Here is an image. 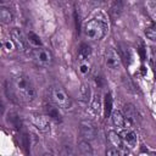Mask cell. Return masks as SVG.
<instances>
[{
    "label": "cell",
    "instance_id": "obj_1",
    "mask_svg": "<svg viewBox=\"0 0 156 156\" xmlns=\"http://www.w3.org/2000/svg\"><path fill=\"white\" fill-rule=\"evenodd\" d=\"M7 88L12 94V100H18L22 102H32L35 99V89L29 79L24 74L15 76L11 82L7 83Z\"/></svg>",
    "mask_w": 156,
    "mask_h": 156
},
{
    "label": "cell",
    "instance_id": "obj_2",
    "mask_svg": "<svg viewBox=\"0 0 156 156\" xmlns=\"http://www.w3.org/2000/svg\"><path fill=\"white\" fill-rule=\"evenodd\" d=\"M107 33V24L100 18H93L87 22L84 27V34L90 40H100Z\"/></svg>",
    "mask_w": 156,
    "mask_h": 156
},
{
    "label": "cell",
    "instance_id": "obj_3",
    "mask_svg": "<svg viewBox=\"0 0 156 156\" xmlns=\"http://www.w3.org/2000/svg\"><path fill=\"white\" fill-rule=\"evenodd\" d=\"M51 100L55 105H57L60 108H63V110L71 108L72 106V100L69 95L60 85H55L51 88Z\"/></svg>",
    "mask_w": 156,
    "mask_h": 156
},
{
    "label": "cell",
    "instance_id": "obj_4",
    "mask_svg": "<svg viewBox=\"0 0 156 156\" xmlns=\"http://www.w3.org/2000/svg\"><path fill=\"white\" fill-rule=\"evenodd\" d=\"M32 57L35 61V63L38 66L41 67H49L52 63V54L50 50L40 46V48H35L32 52Z\"/></svg>",
    "mask_w": 156,
    "mask_h": 156
},
{
    "label": "cell",
    "instance_id": "obj_5",
    "mask_svg": "<svg viewBox=\"0 0 156 156\" xmlns=\"http://www.w3.org/2000/svg\"><path fill=\"white\" fill-rule=\"evenodd\" d=\"M121 56L119 54H117L113 49H108L106 51V55H105V63L107 66V68L110 69H118L119 66H121Z\"/></svg>",
    "mask_w": 156,
    "mask_h": 156
},
{
    "label": "cell",
    "instance_id": "obj_6",
    "mask_svg": "<svg viewBox=\"0 0 156 156\" xmlns=\"http://www.w3.org/2000/svg\"><path fill=\"white\" fill-rule=\"evenodd\" d=\"M10 35H11V39L13 40L15 45H16V49H18L20 51H24L27 48L28 40L24 38L22 30H20L18 28H12Z\"/></svg>",
    "mask_w": 156,
    "mask_h": 156
},
{
    "label": "cell",
    "instance_id": "obj_7",
    "mask_svg": "<svg viewBox=\"0 0 156 156\" xmlns=\"http://www.w3.org/2000/svg\"><path fill=\"white\" fill-rule=\"evenodd\" d=\"M123 143L126 146H128L129 149H133L136 146V141H138V136H136V133L129 128L127 129H123L121 133H119Z\"/></svg>",
    "mask_w": 156,
    "mask_h": 156
},
{
    "label": "cell",
    "instance_id": "obj_8",
    "mask_svg": "<svg viewBox=\"0 0 156 156\" xmlns=\"http://www.w3.org/2000/svg\"><path fill=\"white\" fill-rule=\"evenodd\" d=\"M123 115L130 123H138L140 121V115L138 110L132 104H126L123 107Z\"/></svg>",
    "mask_w": 156,
    "mask_h": 156
},
{
    "label": "cell",
    "instance_id": "obj_9",
    "mask_svg": "<svg viewBox=\"0 0 156 156\" xmlns=\"http://www.w3.org/2000/svg\"><path fill=\"white\" fill-rule=\"evenodd\" d=\"M30 119H32V123H33L38 129H40V130H43V132L49 130L50 124H49V121H48V118H46L45 116L39 115V113H33L32 117H30Z\"/></svg>",
    "mask_w": 156,
    "mask_h": 156
},
{
    "label": "cell",
    "instance_id": "obj_10",
    "mask_svg": "<svg viewBox=\"0 0 156 156\" xmlns=\"http://www.w3.org/2000/svg\"><path fill=\"white\" fill-rule=\"evenodd\" d=\"M107 138H108V141L111 143V145L112 146H115V147H117V149H119V150H122L123 152H126L127 150V146L124 145V143H123V140H122V138H121V135L117 133V132H115V130H110L108 133H107Z\"/></svg>",
    "mask_w": 156,
    "mask_h": 156
},
{
    "label": "cell",
    "instance_id": "obj_11",
    "mask_svg": "<svg viewBox=\"0 0 156 156\" xmlns=\"http://www.w3.org/2000/svg\"><path fill=\"white\" fill-rule=\"evenodd\" d=\"M80 134L84 139H94L96 135V129L90 122H82L80 124Z\"/></svg>",
    "mask_w": 156,
    "mask_h": 156
},
{
    "label": "cell",
    "instance_id": "obj_12",
    "mask_svg": "<svg viewBox=\"0 0 156 156\" xmlns=\"http://www.w3.org/2000/svg\"><path fill=\"white\" fill-rule=\"evenodd\" d=\"M124 9V0H112L111 4V9H110V15L113 20L118 18L121 16V13L123 12Z\"/></svg>",
    "mask_w": 156,
    "mask_h": 156
},
{
    "label": "cell",
    "instance_id": "obj_13",
    "mask_svg": "<svg viewBox=\"0 0 156 156\" xmlns=\"http://www.w3.org/2000/svg\"><path fill=\"white\" fill-rule=\"evenodd\" d=\"M111 119H112V123H113L116 127H118V128L126 127V124H127V122H128V119L124 117L123 112H121V111H113V112L111 113Z\"/></svg>",
    "mask_w": 156,
    "mask_h": 156
},
{
    "label": "cell",
    "instance_id": "obj_14",
    "mask_svg": "<svg viewBox=\"0 0 156 156\" xmlns=\"http://www.w3.org/2000/svg\"><path fill=\"white\" fill-rule=\"evenodd\" d=\"M45 111H46V115L50 118H52L55 121H61V117L62 116H61V112H60V107L57 105L49 104V105L45 106Z\"/></svg>",
    "mask_w": 156,
    "mask_h": 156
},
{
    "label": "cell",
    "instance_id": "obj_15",
    "mask_svg": "<svg viewBox=\"0 0 156 156\" xmlns=\"http://www.w3.org/2000/svg\"><path fill=\"white\" fill-rule=\"evenodd\" d=\"M90 55H91V48L88 44H85V43L80 44L79 50H78V60H79V62L88 61Z\"/></svg>",
    "mask_w": 156,
    "mask_h": 156
},
{
    "label": "cell",
    "instance_id": "obj_16",
    "mask_svg": "<svg viewBox=\"0 0 156 156\" xmlns=\"http://www.w3.org/2000/svg\"><path fill=\"white\" fill-rule=\"evenodd\" d=\"M0 20H1V22H2L4 24H9V23L12 22L13 15H12V12H11L9 9L1 7V9H0Z\"/></svg>",
    "mask_w": 156,
    "mask_h": 156
},
{
    "label": "cell",
    "instance_id": "obj_17",
    "mask_svg": "<svg viewBox=\"0 0 156 156\" xmlns=\"http://www.w3.org/2000/svg\"><path fill=\"white\" fill-rule=\"evenodd\" d=\"M78 151H79L80 155H85V156L93 155V149H91L88 140H83L78 144Z\"/></svg>",
    "mask_w": 156,
    "mask_h": 156
},
{
    "label": "cell",
    "instance_id": "obj_18",
    "mask_svg": "<svg viewBox=\"0 0 156 156\" xmlns=\"http://www.w3.org/2000/svg\"><path fill=\"white\" fill-rule=\"evenodd\" d=\"M27 40H28V44L32 45L33 48H40V46H41V40H40V38H39L35 33H33V32H29V33L27 34Z\"/></svg>",
    "mask_w": 156,
    "mask_h": 156
},
{
    "label": "cell",
    "instance_id": "obj_19",
    "mask_svg": "<svg viewBox=\"0 0 156 156\" xmlns=\"http://www.w3.org/2000/svg\"><path fill=\"white\" fill-rule=\"evenodd\" d=\"M104 112H105V116L108 117L111 113H112V96L110 93H107L105 95V105H104Z\"/></svg>",
    "mask_w": 156,
    "mask_h": 156
},
{
    "label": "cell",
    "instance_id": "obj_20",
    "mask_svg": "<svg viewBox=\"0 0 156 156\" xmlns=\"http://www.w3.org/2000/svg\"><path fill=\"white\" fill-rule=\"evenodd\" d=\"M145 35H146L150 40L156 41V24L149 26V27L145 29Z\"/></svg>",
    "mask_w": 156,
    "mask_h": 156
},
{
    "label": "cell",
    "instance_id": "obj_21",
    "mask_svg": "<svg viewBox=\"0 0 156 156\" xmlns=\"http://www.w3.org/2000/svg\"><path fill=\"white\" fill-rule=\"evenodd\" d=\"M78 71L80 72V74H82V76H87V74L89 73V71H90V66H89L88 61H82V62L79 63Z\"/></svg>",
    "mask_w": 156,
    "mask_h": 156
},
{
    "label": "cell",
    "instance_id": "obj_22",
    "mask_svg": "<svg viewBox=\"0 0 156 156\" xmlns=\"http://www.w3.org/2000/svg\"><path fill=\"white\" fill-rule=\"evenodd\" d=\"M9 122L11 121V123H12V126L15 127V128H21L20 126H21V121H20V118H18V116L16 115V113H11V115H9Z\"/></svg>",
    "mask_w": 156,
    "mask_h": 156
},
{
    "label": "cell",
    "instance_id": "obj_23",
    "mask_svg": "<svg viewBox=\"0 0 156 156\" xmlns=\"http://www.w3.org/2000/svg\"><path fill=\"white\" fill-rule=\"evenodd\" d=\"M2 46H4V49H6L7 51H12V50L16 48V45H15V43H13L12 39H4V40H2Z\"/></svg>",
    "mask_w": 156,
    "mask_h": 156
},
{
    "label": "cell",
    "instance_id": "obj_24",
    "mask_svg": "<svg viewBox=\"0 0 156 156\" xmlns=\"http://www.w3.org/2000/svg\"><path fill=\"white\" fill-rule=\"evenodd\" d=\"M123 154L124 152L122 150H119V149H117L115 146H112V147H110V149L106 150V155L107 156H119V155H123Z\"/></svg>",
    "mask_w": 156,
    "mask_h": 156
}]
</instances>
